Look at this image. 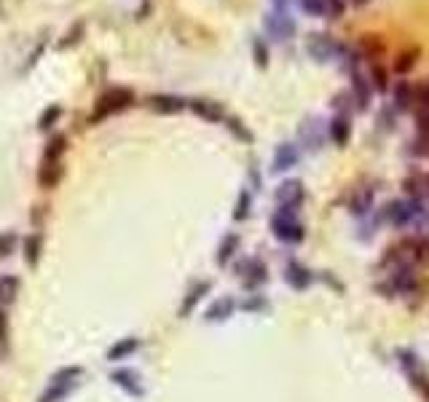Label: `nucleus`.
I'll return each instance as SVG.
<instances>
[{
  "label": "nucleus",
  "instance_id": "47",
  "mask_svg": "<svg viewBox=\"0 0 429 402\" xmlns=\"http://www.w3.org/2000/svg\"><path fill=\"white\" fill-rule=\"evenodd\" d=\"M346 3H351V6H354V8H362V6H368V3H370V0H346Z\"/></svg>",
  "mask_w": 429,
  "mask_h": 402
},
{
  "label": "nucleus",
  "instance_id": "41",
  "mask_svg": "<svg viewBox=\"0 0 429 402\" xmlns=\"http://www.w3.org/2000/svg\"><path fill=\"white\" fill-rule=\"evenodd\" d=\"M80 35H83V22H78V25H73L70 30H67V35L59 43H56V49H70L73 43H78Z\"/></svg>",
  "mask_w": 429,
  "mask_h": 402
},
{
  "label": "nucleus",
  "instance_id": "45",
  "mask_svg": "<svg viewBox=\"0 0 429 402\" xmlns=\"http://www.w3.org/2000/svg\"><path fill=\"white\" fill-rule=\"evenodd\" d=\"M266 306H268V303L260 298V295H253L250 300H244V303H241V308H244V311H263Z\"/></svg>",
  "mask_w": 429,
  "mask_h": 402
},
{
  "label": "nucleus",
  "instance_id": "1",
  "mask_svg": "<svg viewBox=\"0 0 429 402\" xmlns=\"http://www.w3.org/2000/svg\"><path fill=\"white\" fill-rule=\"evenodd\" d=\"M429 209L424 207L421 199H394L389 201L381 212V220L389 223L394 228H408V226H418V223H427Z\"/></svg>",
  "mask_w": 429,
  "mask_h": 402
},
{
  "label": "nucleus",
  "instance_id": "22",
  "mask_svg": "<svg viewBox=\"0 0 429 402\" xmlns=\"http://www.w3.org/2000/svg\"><path fill=\"white\" fill-rule=\"evenodd\" d=\"M234 311H236V300L234 298H217L214 303H210L207 308V314H204V319L207 322H226L234 317Z\"/></svg>",
  "mask_w": 429,
  "mask_h": 402
},
{
  "label": "nucleus",
  "instance_id": "5",
  "mask_svg": "<svg viewBox=\"0 0 429 402\" xmlns=\"http://www.w3.org/2000/svg\"><path fill=\"white\" fill-rule=\"evenodd\" d=\"M263 30H266V35L271 40L284 43V40L295 38L298 25H295V19L287 11H271L263 16Z\"/></svg>",
  "mask_w": 429,
  "mask_h": 402
},
{
  "label": "nucleus",
  "instance_id": "19",
  "mask_svg": "<svg viewBox=\"0 0 429 402\" xmlns=\"http://www.w3.org/2000/svg\"><path fill=\"white\" fill-rule=\"evenodd\" d=\"M392 94H394V110L397 113H408L416 107V89L411 80H397L392 86Z\"/></svg>",
  "mask_w": 429,
  "mask_h": 402
},
{
  "label": "nucleus",
  "instance_id": "46",
  "mask_svg": "<svg viewBox=\"0 0 429 402\" xmlns=\"http://www.w3.org/2000/svg\"><path fill=\"white\" fill-rule=\"evenodd\" d=\"M274 3V11H287V3L290 0H271Z\"/></svg>",
  "mask_w": 429,
  "mask_h": 402
},
{
  "label": "nucleus",
  "instance_id": "7",
  "mask_svg": "<svg viewBox=\"0 0 429 402\" xmlns=\"http://www.w3.org/2000/svg\"><path fill=\"white\" fill-rule=\"evenodd\" d=\"M239 279L244 284V290H258L268 281V266L260 257H247L239 263Z\"/></svg>",
  "mask_w": 429,
  "mask_h": 402
},
{
  "label": "nucleus",
  "instance_id": "15",
  "mask_svg": "<svg viewBox=\"0 0 429 402\" xmlns=\"http://www.w3.org/2000/svg\"><path fill=\"white\" fill-rule=\"evenodd\" d=\"M210 290H212V281H196V284L186 293V298H183V303H180V308H177V317H180V319L191 317V314L196 311V306L207 298Z\"/></svg>",
  "mask_w": 429,
  "mask_h": 402
},
{
  "label": "nucleus",
  "instance_id": "24",
  "mask_svg": "<svg viewBox=\"0 0 429 402\" xmlns=\"http://www.w3.org/2000/svg\"><path fill=\"white\" fill-rule=\"evenodd\" d=\"M418 56H421V49H418V46H408V49H402V51L394 56L392 70L400 73V75H408V73L416 67V62H418Z\"/></svg>",
  "mask_w": 429,
  "mask_h": 402
},
{
  "label": "nucleus",
  "instance_id": "12",
  "mask_svg": "<svg viewBox=\"0 0 429 402\" xmlns=\"http://www.w3.org/2000/svg\"><path fill=\"white\" fill-rule=\"evenodd\" d=\"M351 102H354V110H368L370 102H373V86H370V80L365 73H351Z\"/></svg>",
  "mask_w": 429,
  "mask_h": 402
},
{
  "label": "nucleus",
  "instance_id": "31",
  "mask_svg": "<svg viewBox=\"0 0 429 402\" xmlns=\"http://www.w3.org/2000/svg\"><path fill=\"white\" fill-rule=\"evenodd\" d=\"M228 126V132L234 134L236 140H241V142H253V132L241 123V118H236V116H226V121H223Z\"/></svg>",
  "mask_w": 429,
  "mask_h": 402
},
{
  "label": "nucleus",
  "instance_id": "23",
  "mask_svg": "<svg viewBox=\"0 0 429 402\" xmlns=\"http://www.w3.org/2000/svg\"><path fill=\"white\" fill-rule=\"evenodd\" d=\"M368 80H370L373 92L387 94V89H392V73L387 70L384 62H370V67H368Z\"/></svg>",
  "mask_w": 429,
  "mask_h": 402
},
{
  "label": "nucleus",
  "instance_id": "37",
  "mask_svg": "<svg viewBox=\"0 0 429 402\" xmlns=\"http://www.w3.org/2000/svg\"><path fill=\"white\" fill-rule=\"evenodd\" d=\"M408 150L416 159H429V134H416V140L408 145Z\"/></svg>",
  "mask_w": 429,
  "mask_h": 402
},
{
  "label": "nucleus",
  "instance_id": "4",
  "mask_svg": "<svg viewBox=\"0 0 429 402\" xmlns=\"http://www.w3.org/2000/svg\"><path fill=\"white\" fill-rule=\"evenodd\" d=\"M134 102V94L132 89H126V86H113V89H107V92L99 94V99H97V107H94L92 113V123H99V121L110 118V116H116L121 110H126V107H132Z\"/></svg>",
  "mask_w": 429,
  "mask_h": 402
},
{
  "label": "nucleus",
  "instance_id": "40",
  "mask_svg": "<svg viewBox=\"0 0 429 402\" xmlns=\"http://www.w3.org/2000/svg\"><path fill=\"white\" fill-rule=\"evenodd\" d=\"M408 378H411V384L421 391V397L429 402V375L424 373V367H421V370H416V373H411Z\"/></svg>",
  "mask_w": 429,
  "mask_h": 402
},
{
  "label": "nucleus",
  "instance_id": "20",
  "mask_svg": "<svg viewBox=\"0 0 429 402\" xmlns=\"http://www.w3.org/2000/svg\"><path fill=\"white\" fill-rule=\"evenodd\" d=\"M301 145H306L308 150H320L322 147V121L320 118H306L301 123Z\"/></svg>",
  "mask_w": 429,
  "mask_h": 402
},
{
  "label": "nucleus",
  "instance_id": "30",
  "mask_svg": "<svg viewBox=\"0 0 429 402\" xmlns=\"http://www.w3.org/2000/svg\"><path fill=\"white\" fill-rule=\"evenodd\" d=\"M67 150V137L65 134H54L52 140L46 142V150H43V159H56L62 161V156H65Z\"/></svg>",
  "mask_w": 429,
  "mask_h": 402
},
{
  "label": "nucleus",
  "instance_id": "43",
  "mask_svg": "<svg viewBox=\"0 0 429 402\" xmlns=\"http://www.w3.org/2000/svg\"><path fill=\"white\" fill-rule=\"evenodd\" d=\"M346 11V0H327V19H338Z\"/></svg>",
  "mask_w": 429,
  "mask_h": 402
},
{
  "label": "nucleus",
  "instance_id": "17",
  "mask_svg": "<svg viewBox=\"0 0 429 402\" xmlns=\"http://www.w3.org/2000/svg\"><path fill=\"white\" fill-rule=\"evenodd\" d=\"M147 105L153 107L156 113H161V116H174V113H180V110H186L188 102L183 97H177V94H153V97L147 99Z\"/></svg>",
  "mask_w": 429,
  "mask_h": 402
},
{
  "label": "nucleus",
  "instance_id": "28",
  "mask_svg": "<svg viewBox=\"0 0 429 402\" xmlns=\"http://www.w3.org/2000/svg\"><path fill=\"white\" fill-rule=\"evenodd\" d=\"M250 212H253V193H250V188H244V190H239L236 204H234V220L244 223L250 217Z\"/></svg>",
  "mask_w": 429,
  "mask_h": 402
},
{
  "label": "nucleus",
  "instance_id": "16",
  "mask_svg": "<svg viewBox=\"0 0 429 402\" xmlns=\"http://www.w3.org/2000/svg\"><path fill=\"white\" fill-rule=\"evenodd\" d=\"M62 180V161L56 159H40V166H38V185L43 190H52V188L59 185Z\"/></svg>",
  "mask_w": 429,
  "mask_h": 402
},
{
  "label": "nucleus",
  "instance_id": "25",
  "mask_svg": "<svg viewBox=\"0 0 429 402\" xmlns=\"http://www.w3.org/2000/svg\"><path fill=\"white\" fill-rule=\"evenodd\" d=\"M239 244H241L239 233H226V236H223V241H220V247H217V257H214V260H217V266L226 268L228 260L239 252Z\"/></svg>",
  "mask_w": 429,
  "mask_h": 402
},
{
  "label": "nucleus",
  "instance_id": "10",
  "mask_svg": "<svg viewBox=\"0 0 429 402\" xmlns=\"http://www.w3.org/2000/svg\"><path fill=\"white\" fill-rule=\"evenodd\" d=\"M188 107L199 116L201 121H207V123H223L226 121V107L220 105V102H214V99H204V97H193V99H188Z\"/></svg>",
  "mask_w": 429,
  "mask_h": 402
},
{
  "label": "nucleus",
  "instance_id": "3",
  "mask_svg": "<svg viewBox=\"0 0 429 402\" xmlns=\"http://www.w3.org/2000/svg\"><path fill=\"white\" fill-rule=\"evenodd\" d=\"M271 233L284 244H301L306 239V228L298 220V209L277 207V212L271 214Z\"/></svg>",
  "mask_w": 429,
  "mask_h": 402
},
{
  "label": "nucleus",
  "instance_id": "26",
  "mask_svg": "<svg viewBox=\"0 0 429 402\" xmlns=\"http://www.w3.org/2000/svg\"><path fill=\"white\" fill-rule=\"evenodd\" d=\"M349 209H351V214H360V217L370 214V209H373V188H360L349 201Z\"/></svg>",
  "mask_w": 429,
  "mask_h": 402
},
{
  "label": "nucleus",
  "instance_id": "38",
  "mask_svg": "<svg viewBox=\"0 0 429 402\" xmlns=\"http://www.w3.org/2000/svg\"><path fill=\"white\" fill-rule=\"evenodd\" d=\"M416 89V107L418 110H429V78H421L418 83H413Z\"/></svg>",
  "mask_w": 429,
  "mask_h": 402
},
{
  "label": "nucleus",
  "instance_id": "27",
  "mask_svg": "<svg viewBox=\"0 0 429 402\" xmlns=\"http://www.w3.org/2000/svg\"><path fill=\"white\" fill-rule=\"evenodd\" d=\"M19 295V276L13 274H3L0 276V308L11 306Z\"/></svg>",
  "mask_w": 429,
  "mask_h": 402
},
{
  "label": "nucleus",
  "instance_id": "11",
  "mask_svg": "<svg viewBox=\"0 0 429 402\" xmlns=\"http://www.w3.org/2000/svg\"><path fill=\"white\" fill-rule=\"evenodd\" d=\"M298 161H301V147L295 145V142H282V145H277V150H274L271 172L274 174L290 172L293 166H298Z\"/></svg>",
  "mask_w": 429,
  "mask_h": 402
},
{
  "label": "nucleus",
  "instance_id": "36",
  "mask_svg": "<svg viewBox=\"0 0 429 402\" xmlns=\"http://www.w3.org/2000/svg\"><path fill=\"white\" fill-rule=\"evenodd\" d=\"M333 107H335V116H346L351 118V110H354V102H351V94H335L333 97Z\"/></svg>",
  "mask_w": 429,
  "mask_h": 402
},
{
  "label": "nucleus",
  "instance_id": "48",
  "mask_svg": "<svg viewBox=\"0 0 429 402\" xmlns=\"http://www.w3.org/2000/svg\"><path fill=\"white\" fill-rule=\"evenodd\" d=\"M424 199H429V174H424Z\"/></svg>",
  "mask_w": 429,
  "mask_h": 402
},
{
  "label": "nucleus",
  "instance_id": "14",
  "mask_svg": "<svg viewBox=\"0 0 429 402\" xmlns=\"http://www.w3.org/2000/svg\"><path fill=\"white\" fill-rule=\"evenodd\" d=\"M360 56L362 59H368V65L370 62H384L387 59V43L381 35H375V32H368V35H362L360 38Z\"/></svg>",
  "mask_w": 429,
  "mask_h": 402
},
{
  "label": "nucleus",
  "instance_id": "32",
  "mask_svg": "<svg viewBox=\"0 0 429 402\" xmlns=\"http://www.w3.org/2000/svg\"><path fill=\"white\" fill-rule=\"evenodd\" d=\"M62 118V107L59 105H49L43 113H40L38 118V129L40 132H49V129H54V123Z\"/></svg>",
  "mask_w": 429,
  "mask_h": 402
},
{
  "label": "nucleus",
  "instance_id": "6",
  "mask_svg": "<svg viewBox=\"0 0 429 402\" xmlns=\"http://www.w3.org/2000/svg\"><path fill=\"white\" fill-rule=\"evenodd\" d=\"M306 54L320 65L333 62L335 54H338V40L333 35H327V32H311L306 38Z\"/></svg>",
  "mask_w": 429,
  "mask_h": 402
},
{
  "label": "nucleus",
  "instance_id": "21",
  "mask_svg": "<svg viewBox=\"0 0 429 402\" xmlns=\"http://www.w3.org/2000/svg\"><path fill=\"white\" fill-rule=\"evenodd\" d=\"M327 134H330L333 145L346 147L349 140H351V118H346V116H335V118L327 123Z\"/></svg>",
  "mask_w": 429,
  "mask_h": 402
},
{
  "label": "nucleus",
  "instance_id": "44",
  "mask_svg": "<svg viewBox=\"0 0 429 402\" xmlns=\"http://www.w3.org/2000/svg\"><path fill=\"white\" fill-rule=\"evenodd\" d=\"M416 132L429 134V110H418L416 113Z\"/></svg>",
  "mask_w": 429,
  "mask_h": 402
},
{
  "label": "nucleus",
  "instance_id": "33",
  "mask_svg": "<svg viewBox=\"0 0 429 402\" xmlns=\"http://www.w3.org/2000/svg\"><path fill=\"white\" fill-rule=\"evenodd\" d=\"M298 6L306 16H314V19L327 16V0H298Z\"/></svg>",
  "mask_w": 429,
  "mask_h": 402
},
{
  "label": "nucleus",
  "instance_id": "13",
  "mask_svg": "<svg viewBox=\"0 0 429 402\" xmlns=\"http://www.w3.org/2000/svg\"><path fill=\"white\" fill-rule=\"evenodd\" d=\"M284 281L298 290V293H303L311 287V281H314V274H311V268H306L301 260H290L287 266H284Z\"/></svg>",
  "mask_w": 429,
  "mask_h": 402
},
{
  "label": "nucleus",
  "instance_id": "9",
  "mask_svg": "<svg viewBox=\"0 0 429 402\" xmlns=\"http://www.w3.org/2000/svg\"><path fill=\"white\" fill-rule=\"evenodd\" d=\"M110 381H113V386L126 391L129 397H143V394H145L143 375L137 373L134 367H119V370H113V373H110Z\"/></svg>",
  "mask_w": 429,
  "mask_h": 402
},
{
  "label": "nucleus",
  "instance_id": "42",
  "mask_svg": "<svg viewBox=\"0 0 429 402\" xmlns=\"http://www.w3.org/2000/svg\"><path fill=\"white\" fill-rule=\"evenodd\" d=\"M394 113H397L394 107H384V110L378 113V126L387 129V132H392V129H394Z\"/></svg>",
  "mask_w": 429,
  "mask_h": 402
},
{
  "label": "nucleus",
  "instance_id": "8",
  "mask_svg": "<svg viewBox=\"0 0 429 402\" xmlns=\"http://www.w3.org/2000/svg\"><path fill=\"white\" fill-rule=\"evenodd\" d=\"M274 201L282 209H298L303 201H306V188L301 180H284L279 183V188L274 190Z\"/></svg>",
  "mask_w": 429,
  "mask_h": 402
},
{
  "label": "nucleus",
  "instance_id": "34",
  "mask_svg": "<svg viewBox=\"0 0 429 402\" xmlns=\"http://www.w3.org/2000/svg\"><path fill=\"white\" fill-rule=\"evenodd\" d=\"M253 59L260 70H266L268 59H271V54H268V43L263 38H258V35L253 38Z\"/></svg>",
  "mask_w": 429,
  "mask_h": 402
},
{
  "label": "nucleus",
  "instance_id": "2",
  "mask_svg": "<svg viewBox=\"0 0 429 402\" xmlns=\"http://www.w3.org/2000/svg\"><path fill=\"white\" fill-rule=\"evenodd\" d=\"M80 378H83V367L80 365H67L59 367L56 373L49 378V386L43 389V394L38 397V402H62L67 400L75 389H78Z\"/></svg>",
  "mask_w": 429,
  "mask_h": 402
},
{
  "label": "nucleus",
  "instance_id": "39",
  "mask_svg": "<svg viewBox=\"0 0 429 402\" xmlns=\"http://www.w3.org/2000/svg\"><path fill=\"white\" fill-rule=\"evenodd\" d=\"M8 354V314L0 308V360Z\"/></svg>",
  "mask_w": 429,
  "mask_h": 402
},
{
  "label": "nucleus",
  "instance_id": "29",
  "mask_svg": "<svg viewBox=\"0 0 429 402\" xmlns=\"http://www.w3.org/2000/svg\"><path fill=\"white\" fill-rule=\"evenodd\" d=\"M40 250H43V236H40V233H32V236H27V239H25V263L30 268L38 266Z\"/></svg>",
  "mask_w": 429,
  "mask_h": 402
},
{
  "label": "nucleus",
  "instance_id": "18",
  "mask_svg": "<svg viewBox=\"0 0 429 402\" xmlns=\"http://www.w3.org/2000/svg\"><path fill=\"white\" fill-rule=\"evenodd\" d=\"M140 346H143V341H140L137 335H126V338H121V341H116L113 346L107 348L105 360H107V362L129 360L132 354H137V351H140Z\"/></svg>",
  "mask_w": 429,
  "mask_h": 402
},
{
  "label": "nucleus",
  "instance_id": "35",
  "mask_svg": "<svg viewBox=\"0 0 429 402\" xmlns=\"http://www.w3.org/2000/svg\"><path fill=\"white\" fill-rule=\"evenodd\" d=\"M16 244H19V233H16V231H3V233H0V260L11 257Z\"/></svg>",
  "mask_w": 429,
  "mask_h": 402
}]
</instances>
